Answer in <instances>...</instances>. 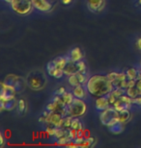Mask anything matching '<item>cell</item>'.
Wrapping results in <instances>:
<instances>
[{"label":"cell","mask_w":141,"mask_h":148,"mask_svg":"<svg viewBox=\"0 0 141 148\" xmlns=\"http://www.w3.org/2000/svg\"><path fill=\"white\" fill-rule=\"evenodd\" d=\"M86 88L91 95L101 97L111 92L114 90V86L106 75L96 74L90 77L86 82Z\"/></svg>","instance_id":"obj_1"},{"label":"cell","mask_w":141,"mask_h":148,"mask_svg":"<svg viewBox=\"0 0 141 148\" xmlns=\"http://www.w3.org/2000/svg\"><path fill=\"white\" fill-rule=\"evenodd\" d=\"M26 83L28 87L32 90H39L44 88L47 85V78L44 74L40 70H34L28 73L26 76Z\"/></svg>","instance_id":"obj_2"},{"label":"cell","mask_w":141,"mask_h":148,"mask_svg":"<svg viewBox=\"0 0 141 148\" xmlns=\"http://www.w3.org/2000/svg\"><path fill=\"white\" fill-rule=\"evenodd\" d=\"M100 120L103 125L106 127H111L114 124L119 122L118 111H116L112 106H110L106 110L101 111L100 114Z\"/></svg>","instance_id":"obj_3"},{"label":"cell","mask_w":141,"mask_h":148,"mask_svg":"<svg viewBox=\"0 0 141 148\" xmlns=\"http://www.w3.org/2000/svg\"><path fill=\"white\" fill-rule=\"evenodd\" d=\"M87 106L82 99L74 97V101L68 105V115L73 117H80L85 114Z\"/></svg>","instance_id":"obj_4"},{"label":"cell","mask_w":141,"mask_h":148,"mask_svg":"<svg viewBox=\"0 0 141 148\" xmlns=\"http://www.w3.org/2000/svg\"><path fill=\"white\" fill-rule=\"evenodd\" d=\"M10 4L13 11L20 16H26L30 14L34 8L32 0H13Z\"/></svg>","instance_id":"obj_5"},{"label":"cell","mask_w":141,"mask_h":148,"mask_svg":"<svg viewBox=\"0 0 141 148\" xmlns=\"http://www.w3.org/2000/svg\"><path fill=\"white\" fill-rule=\"evenodd\" d=\"M4 82L7 83L9 85L13 86L15 88V90H17V92H22V91L24 90V81H23L22 78H20L19 76L11 74V75H8L6 77Z\"/></svg>","instance_id":"obj_6"},{"label":"cell","mask_w":141,"mask_h":148,"mask_svg":"<svg viewBox=\"0 0 141 148\" xmlns=\"http://www.w3.org/2000/svg\"><path fill=\"white\" fill-rule=\"evenodd\" d=\"M33 5L41 12H49L52 10L53 5L49 0H32Z\"/></svg>","instance_id":"obj_7"},{"label":"cell","mask_w":141,"mask_h":148,"mask_svg":"<svg viewBox=\"0 0 141 148\" xmlns=\"http://www.w3.org/2000/svg\"><path fill=\"white\" fill-rule=\"evenodd\" d=\"M62 119H63V116L59 112H49V114L47 115V117L46 124H51V125H54L56 127H61Z\"/></svg>","instance_id":"obj_8"},{"label":"cell","mask_w":141,"mask_h":148,"mask_svg":"<svg viewBox=\"0 0 141 148\" xmlns=\"http://www.w3.org/2000/svg\"><path fill=\"white\" fill-rule=\"evenodd\" d=\"M106 76L108 77V79L112 82L114 88L116 87L117 84H118L119 82L123 81V80H127L128 79V76H127V74H126V72L112 71V72H109Z\"/></svg>","instance_id":"obj_9"},{"label":"cell","mask_w":141,"mask_h":148,"mask_svg":"<svg viewBox=\"0 0 141 148\" xmlns=\"http://www.w3.org/2000/svg\"><path fill=\"white\" fill-rule=\"evenodd\" d=\"M106 4V0H88L87 6L88 9L93 13H98L101 11Z\"/></svg>","instance_id":"obj_10"},{"label":"cell","mask_w":141,"mask_h":148,"mask_svg":"<svg viewBox=\"0 0 141 148\" xmlns=\"http://www.w3.org/2000/svg\"><path fill=\"white\" fill-rule=\"evenodd\" d=\"M47 73H49V75H50L51 77H54V78H56V79L62 78V76L65 74L64 70L56 67L54 64H53L52 62H49V63L47 64Z\"/></svg>","instance_id":"obj_11"},{"label":"cell","mask_w":141,"mask_h":148,"mask_svg":"<svg viewBox=\"0 0 141 148\" xmlns=\"http://www.w3.org/2000/svg\"><path fill=\"white\" fill-rule=\"evenodd\" d=\"M108 107H110V103L108 101V98H107V95L98 97V99L96 100V109L98 111L101 112Z\"/></svg>","instance_id":"obj_12"},{"label":"cell","mask_w":141,"mask_h":148,"mask_svg":"<svg viewBox=\"0 0 141 148\" xmlns=\"http://www.w3.org/2000/svg\"><path fill=\"white\" fill-rule=\"evenodd\" d=\"M63 70H64L65 75H67V76H71V75H73V74L79 72L78 66H77V62H74L70 60L68 62L67 66H65V69Z\"/></svg>","instance_id":"obj_13"},{"label":"cell","mask_w":141,"mask_h":148,"mask_svg":"<svg viewBox=\"0 0 141 148\" xmlns=\"http://www.w3.org/2000/svg\"><path fill=\"white\" fill-rule=\"evenodd\" d=\"M70 59L74 62H78L81 61L83 57H84V53L81 50V48L79 47H74V49H72V51L70 52Z\"/></svg>","instance_id":"obj_14"},{"label":"cell","mask_w":141,"mask_h":148,"mask_svg":"<svg viewBox=\"0 0 141 148\" xmlns=\"http://www.w3.org/2000/svg\"><path fill=\"white\" fill-rule=\"evenodd\" d=\"M71 59L69 56H62V57L55 58L54 60L52 61V63L56 67H58V69H64L65 66H67L68 62Z\"/></svg>","instance_id":"obj_15"},{"label":"cell","mask_w":141,"mask_h":148,"mask_svg":"<svg viewBox=\"0 0 141 148\" xmlns=\"http://www.w3.org/2000/svg\"><path fill=\"white\" fill-rule=\"evenodd\" d=\"M118 118H119V122H121L123 124L128 123L131 118V112L128 111V109L118 112Z\"/></svg>","instance_id":"obj_16"},{"label":"cell","mask_w":141,"mask_h":148,"mask_svg":"<svg viewBox=\"0 0 141 148\" xmlns=\"http://www.w3.org/2000/svg\"><path fill=\"white\" fill-rule=\"evenodd\" d=\"M112 107L115 109L116 111H118V112H120V111H123V110H126V109H128L130 110V108H131V105H128V104H127V103H125L124 101H122L121 99L120 98H118L116 100V102L114 103L113 104V106Z\"/></svg>","instance_id":"obj_17"},{"label":"cell","mask_w":141,"mask_h":148,"mask_svg":"<svg viewBox=\"0 0 141 148\" xmlns=\"http://www.w3.org/2000/svg\"><path fill=\"white\" fill-rule=\"evenodd\" d=\"M73 93L74 97L76 98H80V99H83L85 97V90L84 88L82 87V85H79V86H76V87L74 88V90H73Z\"/></svg>","instance_id":"obj_18"},{"label":"cell","mask_w":141,"mask_h":148,"mask_svg":"<svg viewBox=\"0 0 141 148\" xmlns=\"http://www.w3.org/2000/svg\"><path fill=\"white\" fill-rule=\"evenodd\" d=\"M109 131L112 133V134H115V135H119L123 133L124 131V124L121 123V122H118L116 124H114L113 126L109 127Z\"/></svg>","instance_id":"obj_19"},{"label":"cell","mask_w":141,"mask_h":148,"mask_svg":"<svg viewBox=\"0 0 141 148\" xmlns=\"http://www.w3.org/2000/svg\"><path fill=\"white\" fill-rule=\"evenodd\" d=\"M126 74L128 76V79H133V80H137L139 77V70H137L134 67H130L127 69Z\"/></svg>","instance_id":"obj_20"},{"label":"cell","mask_w":141,"mask_h":148,"mask_svg":"<svg viewBox=\"0 0 141 148\" xmlns=\"http://www.w3.org/2000/svg\"><path fill=\"white\" fill-rule=\"evenodd\" d=\"M73 140H72L71 136H70V133H68L67 135L63 136L62 138H57L56 140V143L58 144V145H67V144L71 143Z\"/></svg>","instance_id":"obj_21"},{"label":"cell","mask_w":141,"mask_h":148,"mask_svg":"<svg viewBox=\"0 0 141 148\" xmlns=\"http://www.w3.org/2000/svg\"><path fill=\"white\" fill-rule=\"evenodd\" d=\"M17 112L20 115L25 114L26 112V109H27V106H26V102L24 99H19L17 101Z\"/></svg>","instance_id":"obj_22"},{"label":"cell","mask_w":141,"mask_h":148,"mask_svg":"<svg viewBox=\"0 0 141 148\" xmlns=\"http://www.w3.org/2000/svg\"><path fill=\"white\" fill-rule=\"evenodd\" d=\"M126 93L128 94V96H131V98H134V97L138 96L141 94V91L138 90V88L136 87H133V88H127V90H126Z\"/></svg>","instance_id":"obj_23"},{"label":"cell","mask_w":141,"mask_h":148,"mask_svg":"<svg viewBox=\"0 0 141 148\" xmlns=\"http://www.w3.org/2000/svg\"><path fill=\"white\" fill-rule=\"evenodd\" d=\"M71 128H73L74 130H77V131H79V130H84V129H83V124H82L81 121H80V119L78 117H74L73 118Z\"/></svg>","instance_id":"obj_24"},{"label":"cell","mask_w":141,"mask_h":148,"mask_svg":"<svg viewBox=\"0 0 141 148\" xmlns=\"http://www.w3.org/2000/svg\"><path fill=\"white\" fill-rule=\"evenodd\" d=\"M73 116L71 115H66V116L63 117L62 119V123H61V127L65 129H70L71 125H72V121H73Z\"/></svg>","instance_id":"obj_25"},{"label":"cell","mask_w":141,"mask_h":148,"mask_svg":"<svg viewBox=\"0 0 141 148\" xmlns=\"http://www.w3.org/2000/svg\"><path fill=\"white\" fill-rule=\"evenodd\" d=\"M1 102H3V101H1ZM3 103H4V109L7 111H13L17 105V102L16 101V98L9 100V101H7V102H3Z\"/></svg>","instance_id":"obj_26"},{"label":"cell","mask_w":141,"mask_h":148,"mask_svg":"<svg viewBox=\"0 0 141 148\" xmlns=\"http://www.w3.org/2000/svg\"><path fill=\"white\" fill-rule=\"evenodd\" d=\"M62 99H63V101L65 102V104L68 106V105H70L71 103L74 101V93L67 92V91H66V92L62 95Z\"/></svg>","instance_id":"obj_27"},{"label":"cell","mask_w":141,"mask_h":148,"mask_svg":"<svg viewBox=\"0 0 141 148\" xmlns=\"http://www.w3.org/2000/svg\"><path fill=\"white\" fill-rule=\"evenodd\" d=\"M68 81H69V84H70L72 87H74V88L76 87V86L80 85V83L78 81V78H77V76H76V73L73 74V75H71V76H69Z\"/></svg>","instance_id":"obj_28"},{"label":"cell","mask_w":141,"mask_h":148,"mask_svg":"<svg viewBox=\"0 0 141 148\" xmlns=\"http://www.w3.org/2000/svg\"><path fill=\"white\" fill-rule=\"evenodd\" d=\"M96 143V138H93V137H88L85 138L84 143L80 147H92L94 146Z\"/></svg>","instance_id":"obj_29"},{"label":"cell","mask_w":141,"mask_h":148,"mask_svg":"<svg viewBox=\"0 0 141 148\" xmlns=\"http://www.w3.org/2000/svg\"><path fill=\"white\" fill-rule=\"evenodd\" d=\"M55 130H56V126L51 125V124H47L46 132L47 133V135H49V136H53V137H54Z\"/></svg>","instance_id":"obj_30"},{"label":"cell","mask_w":141,"mask_h":148,"mask_svg":"<svg viewBox=\"0 0 141 148\" xmlns=\"http://www.w3.org/2000/svg\"><path fill=\"white\" fill-rule=\"evenodd\" d=\"M46 110H47V111H49V112H56V111H57V104H56V103H55L54 101L49 102V104L47 105Z\"/></svg>","instance_id":"obj_31"},{"label":"cell","mask_w":141,"mask_h":148,"mask_svg":"<svg viewBox=\"0 0 141 148\" xmlns=\"http://www.w3.org/2000/svg\"><path fill=\"white\" fill-rule=\"evenodd\" d=\"M77 66H78V71L79 72H84V73H86V69H87L86 64L82 60L77 62Z\"/></svg>","instance_id":"obj_32"},{"label":"cell","mask_w":141,"mask_h":148,"mask_svg":"<svg viewBox=\"0 0 141 148\" xmlns=\"http://www.w3.org/2000/svg\"><path fill=\"white\" fill-rule=\"evenodd\" d=\"M65 92H66L65 88L61 87V88H59L58 90H56L54 91V95H59V96H62L63 94H64Z\"/></svg>","instance_id":"obj_33"},{"label":"cell","mask_w":141,"mask_h":148,"mask_svg":"<svg viewBox=\"0 0 141 148\" xmlns=\"http://www.w3.org/2000/svg\"><path fill=\"white\" fill-rule=\"evenodd\" d=\"M133 104L137 105V106H141V94L133 98Z\"/></svg>","instance_id":"obj_34"},{"label":"cell","mask_w":141,"mask_h":148,"mask_svg":"<svg viewBox=\"0 0 141 148\" xmlns=\"http://www.w3.org/2000/svg\"><path fill=\"white\" fill-rule=\"evenodd\" d=\"M4 143H5V138H4V136H3V134L1 133V134H0V146L3 147L4 146Z\"/></svg>","instance_id":"obj_35"},{"label":"cell","mask_w":141,"mask_h":148,"mask_svg":"<svg viewBox=\"0 0 141 148\" xmlns=\"http://www.w3.org/2000/svg\"><path fill=\"white\" fill-rule=\"evenodd\" d=\"M136 47L141 51V38H139L138 40H136Z\"/></svg>","instance_id":"obj_36"},{"label":"cell","mask_w":141,"mask_h":148,"mask_svg":"<svg viewBox=\"0 0 141 148\" xmlns=\"http://www.w3.org/2000/svg\"><path fill=\"white\" fill-rule=\"evenodd\" d=\"M73 2V0H61V3L63 5H69Z\"/></svg>","instance_id":"obj_37"},{"label":"cell","mask_w":141,"mask_h":148,"mask_svg":"<svg viewBox=\"0 0 141 148\" xmlns=\"http://www.w3.org/2000/svg\"><path fill=\"white\" fill-rule=\"evenodd\" d=\"M136 87L138 88V90L141 91V78L138 79V80H136Z\"/></svg>","instance_id":"obj_38"},{"label":"cell","mask_w":141,"mask_h":148,"mask_svg":"<svg viewBox=\"0 0 141 148\" xmlns=\"http://www.w3.org/2000/svg\"><path fill=\"white\" fill-rule=\"evenodd\" d=\"M141 78V69H139V77H138V79H140ZM138 79H137V80H138Z\"/></svg>","instance_id":"obj_39"},{"label":"cell","mask_w":141,"mask_h":148,"mask_svg":"<svg viewBox=\"0 0 141 148\" xmlns=\"http://www.w3.org/2000/svg\"><path fill=\"white\" fill-rule=\"evenodd\" d=\"M6 2H8V3H11L12 1H13V0H5Z\"/></svg>","instance_id":"obj_40"},{"label":"cell","mask_w":141,"mask_h":148,"mask_svg":"<svg viewBox=\"0 0 141 148\" xmlns=\"http://www.w3.org/2000/svg\"><path fill=\"white\" fill-rule=\"evenodd\" d=\"M138 3H139V4L141 5V0H138Z\"/></svg>","instance_id":"obj_41"}]
</instances>
